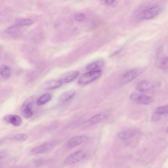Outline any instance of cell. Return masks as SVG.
Wrapping results in <instances>:
<instances>
[{
	"mask_svg": "<svg viewBox=\"0 0 168 168\" xmlns=\"http://www.w3.org/2000/svg\"><path fill=\"white\" fill-rule=\"evenodd\" d=\"M102 71L101 70L90 71L84 73L79 79L78 84L80 86H85L96 80L101 77Z\"/></svg>",
	"mask_w": 168,
	"mask_h": 168,
	"instance_id": "1",
	"label": "cell"
},
{
	"mask_svg": "<svg viewBox=\"0 0 168 168\" xmlns=\"http://www.w3.org/2000/svg\"><path fill=\"white\" fill-rule=\"evenodd\" d=\"M162 9L160 7L155 6L147 8L142 11L140 14V19L149 20L157 17L161 12Z\"/></svg>",
	"mask_w": 168,
	"mask_h": 168,
	"instance_id": "2",
	"label": "cell"
},
{
	"mask_svg": "<svg viewBox=\"0 0 168 168\" xmlns=\"http://www.w3.org/2000/svg\"><path fill=\"white\" fill-rule=\"evenodd\" d=\"M59 144V141H58L47 142L32 149L30 152L33 155L48 152L53 150Z\"/></svg>",
	"mask_w": 168,
	"mask_h": 168,
	"instance_id": "3",
	"label": "cell"
},
{
	"mask_svg": "<svg viewBox=\"0 0 168 168\" xmlns=\"http://www.w3.org/2000/svg\"><path fill=\"white\" fill-rule=\"evenodd\" d=\"M34 100L35 98L32 96L28 98L23 102L21 107V113L23 117L28 119L33 115L32 108Z\"/></svg>",
	"mask_w": 168,
	"mask_h": 168,
	"instance_id": "4",
	"label": "cell"
},
{
	"mask_svg": "<svg viewBox=\"0 0 168 168\" xmlns=\"http://www.w3.org/2000/svg\"><path fill=\"white\" fill-rule=\"evenodd\" d=\"M86 155V154L85 152L81 151H77L65 158L64 160V164L66 165L76 164L83 160Z\"/></svg>",
	"mask_w": 168,
	"mask_h": 168,
	"instance_id": "5",
	"label": "cell"
},
{
	"mask_svg": "<svg viewBox=\"0 0 168 168\" xmlns=\"http://www.w3.org/2000/svg\"><path fill=\"white\" fill-rule=\"evenodd\" d=\"M143 71V69L139 67L131 70L123 75L121 81L123 84L129 83L137 77Z\"/></svg>",
	"mask_w": 168,
	"mask_h": 168,
	"instance_id": "6",
	"label": "cell"
},
{
	"mask_svg": "<svg viewBox=\"0 0 168 168\" xmlns=\"http://www.w3.org/2000/svg\"><path fill=\"white\" fill-rule=\"evenodd\" d=\"M130 98L132 101L136 102L138 104L143 105H148L152 102V99L151 97L136 93H133L131 95Z\"/></svg>",
	"mask_w": 168,
	"mask_h": 168,
	"instance_id": "7",
	"label": "cell"
},
{
	"mask_svg": "<svg viewBox=\"0 0 168 168\" xmlns=\"http://www.w3.org/2000/svg\"><path fill=\"white\" fill-rule=\"evenodd\" d=\"M80 72L77 70H73L66 72L60 76L59 80L62 83H67L75 80L79 76Z\"/></svg>",
	"mask_w": 168,
	"mask_h": 168,
	"instance_id": "8",
	"label": "cell"
},
{
	"mask_svg": "<svg viewBox=\"0 0 168 168\" xmlns=\"http://www.w3.org/2000/svg\"><path fill=\"white\" fill-rule=\"evenodd\" d=\"M86 139L85 135H81L72 137L67 142L66 144V148L71 149L78 146L82 144Z\"/></svg>",
	"mask_w": 168,
	"mask_h": 168,
	"instance_id": "9",
	"label": "cell"
},
{
	"mask_svg": "<svg viewBox=\"0 0 168 168\" xmlns=\"http://www.w3.org/2000/svg\"><path fill=\"white\" fill-rule=\"evenodd\" d=\"M62 84L59 80H51L45 81L42 84L41 87L43 90H53L60 87Z\"/></svg>",
	"mask_w": 168,
	"mask_h": 168,
	"instance_id": "10",
	"label": "cell"
},
{
	"mask_svg": "<svg viewBox=\"0 0 168 168\" xmlns=\"http://www.w3.org/2000/svg\"><path fill=\"white\" fill-rule=\"evenodd\" d=\"M4 119L6 122L15 126L20 125L22 122V120L19 116L12 114H9L5 116Z\"/></svg>",
	"mask_w": 168,
	"mask_h": 168,
	"instance_id": "11",
	"label": "cell"
},
{
	"mask_svg": "<svg viewBox=\"0 0 168 168\" xmlns=\"http://www.w3.org/2000/svg\"><path fill=\"white\" fill-rule=\"evenodd\" d=\"M76 91L71 89L62 93L58 98V101L60 103H64L72 98L75 94Z\"/></svg>",
	"mask_w": 168,
	"mask_h": 168,
	"instance_id": "12",
	"label": "cell"
},
{
	"mask_svg": "<svg viewBox=\"0 0 168 168\" xmlns=\"http://www.w3.org/2000/svg\"><path fill=\"white\" fill-rule=\"evenodd\" d=\"M151 87V84L148 81L143 80L137 84L136 88L140 92H144L148 91Z\"/></svg>",
	"mask_w": 168,
	"mask_h": 168,
	"instance_id": "13",
	"label": "cell"
},
{
	"mask_svg": "<svg viewBox=\"0 0 168 168\" xmlns=\"http://www.w3.org/2000/svg\"><path fill=\"white\" fill-rule=\"evenodd\" d=\"M104 62L102 60H98L89 64L86 67V69L89 71L97 70L103 66Z\"/></svg>",
	"mask_w": 168,
	"mask_h": 168,
	"instance_id": "14",
	"label": "cell"
},
{
	"mask_svg": "<svg viewBox=\"0 0 168 168\" xmlns=\"http://www.w3.org/2000/svg\"><path fill=\"white\" fill-rule=\"evenodd\" d=\"M0 74L4 78L9 79L11 77L10 68L5 65H0Z\"/></svg>",
	"mask_w": 168,
	"mask_h": 168,
	"instance_id": "15",
	"label": "cell"
},
{
	"mask_svg": "<svg viewBox=\"0 0 168 168\" xmlns=\"http://www.w3.org/2000/svg\"><path fill=\"white\" fill-rule=\"evenodd\" d=\"M52 99V96L49 94L42 95L37 100L36 104L38 106H42L47 103Z\"/></svg>",
	"mask_w": 168,
	"mask_h": 168,
	"instance_id": "16",
	"label": "cell"
},
{
	"mask_svg": "<svg viewBox=\"0 0 168 168\" xmlns=\"http://www.w3.org/2000/svg\"><path fill=\"white\" fill-rule=\"evenodd\" d=\"M104 118V116L99 114L95 115L91 118L87 122V125L90 126L98 123Z\"/></svg>",
	"mask_w": 168,
	"mask_h": 168,
	"instance_id": "17",
	"label": "cell"
},
{
	"mask_svg": "<svg viewBox=\"0 0 168 168\" xmlns=\"http://www.w3.org/2000/svg\"><path fill=\"white\" fill-rule=\"evenodd\" d=\"M158 67L162 69L166 70L168 68V58L165 56L161 58L158 62Z\"/></svg>",
	"mask_w": 168,
	"mask_h": 168,
	"instance_id": "18",
	"label": "cell"
},
{
	"mask_svg": "<svg viewBox=\"0 0 168 168\" xmlns=\"http://www.w3.org/2000/svg\"><path fill=\"white\" fill-rule=\"evenodd\" d=\"M134 132L131 131H127L125 132H120L118 134L119 137L123 140H127L134 136Z\"/></svg>",
	"mask_w": 168,
	"mask_h": 168,
	"instance_id": "19",
	"label": "cell"
},
{
	"mask_svg": "<svg viewBox=\"0 0 168 168\" xmlns=\"http://www.w3.org/2000/svg\"><path fill=\"white\" fill-rule=\"evenodd\" d=\"M32 21L28 19H20L16 20L15 25L18 27H22L31 25Z\"/></svg>",
	"mask_w": 168,
	"mask_h": 168,
	"instance_id": "20",
	"label": "cell"
},
{
	"mask_svg": "<svg viewBox=\"0 0 168 168\" xmlns=\"http://www.w3.org/2000/svg\"><path fill=\"white\" fill-rule=\"evenodd\" d=\"M168 107L167 106H161L158 107L156 109L155 112L159 115H165L167 114Z\"/></svg>",
	"mask_w": 168,
	"mask_h": 168,
	"instance_id": "21",
	"label": "cell"
},
{
	"mask_svg": "<svg viewBox=\"0 0 168 168\" xmlns=\"http://www.w3.org/2000/svg\"><path fill=\"white\" fill-rule=\"evenodd\" d=\"M19 27L16 26H13L9 27L6 29L5 31L9 34H15L17 33L19 31Z\"/></svg>",
	"mask_w": 168,
	"mask_h": 168,
	"instance_id": "22",
	"label": "cell"
},
{
	"mask_svg": "<svg viewBox=\"0 0 168 168\" xmlns=\"http://www.w3.org/2000/svg\"><path fill=\"white\" fill-rule=\"evenodd\" d=\"M27 138V135L25 134H18L15 137L16 141L20 142H24L26 140Z\"/></svg>",
	"mask_w": 168,
	"mask_h": 168,
	"instance_id": "23",
	"label": "cell"
},
{
	"mask_svg": "<svg viewBox=\"0 0 168 168\" xmlns=\"http://www.w3.org/2000/svg\"><path fill=\"white\" fill-rule=\"evenodd\" d=\"M86 16L83 13H78L75 16V18L77 21L79 22H82L86 19Z\"/></svg>",
	"mask_w": 168,
	"mask_h": 168,
	"instance_id": "24",
	"label": "cell"
},
{
	"mask_svg": "<svg viewBox=\"0 0 168 168\" xmlns=\"http://www.w3.org/2000/svg\"><path fill=\"white\" fill-rule=\"evenodd\" d=\"M161 119V115L155 112L153 114L152 117V121L154 122H157L160 121Z\"/></svg>",
	"mask_w": 168,
	"mask_h": 168,
	"instance_id": "25",
	"label": "cell"
},
{
	"mask_svg": "<svg viewBox=\"0 0 168 168\" xmlns=\"http://www.w3.org/2000/svg\"><path fill=\"white\" fill-rule=\"evenodd\" d=\"M115 0H105L106 3L108 5H111L115 3Z\"/></svg>",
	"mask_w": 168,
	"mask_h": 168,
	"instance_id": "26",
	"label": "cell"
},
{
	"mask_svg": "<svg viewBox=\"0 0 168 168\" xmlns=\"http://www.w3.org/2000/svg\"><path fill=\"white\" fill-rule=\"evenodd\" d=\"M5 154L2 152H0V160L2 159L5 157Z\"/></svg>",
	"mask_w": 168,
	"mask_h": 168,
	"instance_id": "27",
	"label": "cell"
},
{
	"mask_svg": "<svg viewBox=\"0 0 168 168\" xmlns=\"http://www.w3.org/2000/svg\"><path fill=\"white\" fill-rule=\"evenodd\" d=\"M2 47L0 45V52H1V50H2Z\"/></svg>",
	"mask_w": 168,
	"mask_h": 168,
	"instance_id": "28",
	"label": "cell"
},
{
	"mask_svg": "<svg viewBox=\"0 0 168 168\" xmlns=\"http://www.w3.org/2000/svg\"><path fill=\"white\" fill-rule=\"evenodd\" d=\"M2 142L1 141H0V144H1L2 143Z\"/></svg>",
	"mask_w": 168,
	"mask_h": 168,
	"instance_id": "29",
	"label": "cell"
}]
</instances>
